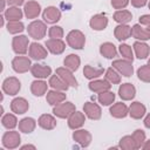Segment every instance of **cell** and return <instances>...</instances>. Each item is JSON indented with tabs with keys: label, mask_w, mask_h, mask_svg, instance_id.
I'll return each instance as SVG.
<instances>
[{
	"label": "cell",
	"mask_w": 150,
	"mask_h": 150,
	"mask_svg": "<svg viewBox=\"0 0 150 150\" xmlns=\"http://www.w3.org/2000/svg\"><path fill=\"white\" fill-rule=\"evenodd\" d=\"M28 35L34 40H41L45 38L47 33V26L41 20H34L32 21L27 27Z\"/></svg>",
	"instance_id": "cell-1"
},
{
	"label": "cell",
	"mask_w": 150,
	"mask_h": 150,
	"mask_svg": "<svg viewBox=\"0 0 150 150\" xmlns=\"http://www.w3.org/2000/svg\"><path fill=\"white\" fill-rule=\"evenodd\" d=\"M67 43L73 49H82L86 45V36L79 29H73L67 34Z\"/></svg>",
	"instance_id": "cell-2"
},
{
	"label": "cell",
	"mask_w": 150,
	"mask_h": 150,
	"mask_svg": "<svg viewBox=\"0 0 150 150\" xmlns=\"http://www.w3.org/2000/svg\"><path fill=\"white\" fill-rule=\"evenodd\" d=\"M28 45H29V40L26 35H16L12 40L13 52L18 55H25L29 49Z\"/></svg>",
	"instance_id": "cell-3"
},
{
	"label": "cell",
	"mask_w": 150,
	"mask_h": 150,
	"mask_svg": "<svg viewBox=\"0 0 150 150\" xmlns=\"http://www.w3.org/2000/svg\"><path fill=\"white\" fill-rule=\"evenodd\" d=\"M12 68H13V70H14L15 73L23 74V73L30 70V68H32L30 59L27 57V56H23V55L15 56V57L12 60Z\"/></svg>",
	"instance_id": "cell-4"
},
{
	"label": "cell",
	"mask_w": 150,
	"mask_h": 150,
	"mask_svg": "<svg viewBox=\"0 0 150 150\" xmlns=\"http://www.w3.org/2000/svg\"><path fill=\"white\" fill-rule=\"evenodd\" d=\"M21 89V82L15 76H9L2 82V90L9 96H15Z\"/></svg>",
	"instance_id": "cell-5"
},
{
	"label": "cell",
	"mask_w": 150,
	"mask_h": 150,
	"mask_svg": "<svg viewBox=\"0 0 150 150\" xmlns=\"http://www.w3.org/2000/svg\"><path fill=\"white\" fill-rule=\"evenodd\" d=\"M121 75L125 77H130L134 74V67H132V61H129L127 59H118L112 61L111 64Z\"/></svg>",
	"instance_id": "cell-6"
},
{
	"label": "cell",
	"mask_w": 150,
	"mask_h": 150,
	"mask_svg": "<svg viewBox=\"0 0 150 150\" xmlns=\"http://www.w3.org/2000/svg\"><path fill=\"white\" fill-rule=\"evenodd\" d=\"M75 104L71 102H62L57 105H54L53 108V114L59 117V118H68L74 111H75Z\"/></svg>",
	"instance_id": "cell-7"
},
{
	"label": "cell",
	"mask_w": 150,
	"mask_h": 150,
	"mask_svg": "<svg viewBox=\"0 0 150 150\" xmlns=\"http://www.w3.org/2000/svg\"><path fill=\"white\" fill-rule=\"evenodd\" d=\"M21 143V137L18 131H14L13 129L9 131H6L2 136V145L7 149H16Z\"/></svg>",
	"instance_id": "cell-8"
},
{
	"label": "cell",
	"mask_w": 150,
	"mask_h": 150,
	"mask_svg": "<svg viewBox=\"0 0 150 150\" xmlns=\"http://www.w3.org/2000/svg\"><path fill=\"white\" fill-rule=\"evenodd\" d=\"M83 111H84V115L88 118L94 120V121L100 120L101 116H102L101 107L97 103H94V102H86L83 104Z\"/></svg>",
	"instance_id": "cell-9"
},
{
	"label": "cell",
	"mask_w": 150,
	"mask_h": 150,
	"mask_svg": "<svg viewBox=\"0 0 150 150\" xmlns=\"http://www.w3.org/2000/svg\"><path fill=\"white\" fill-rule=\"evenodd\" d=\"M42 19L47 23H56L61 19V11L55 6H48L42 12Z\"/></svg>",
	"instance_id": "cell-10"
},
{
	"label": "cell",
	"mask_w": 150,
	"mask_h": 150,
	"mask_svg": "<svg viewBox=\"0 0 150 150\" xmlns=\"http://www.w3.org/2000/svg\"><path fill=\"white\" fill-rule=\"evenodd\" d=\"M91 138H93L91 134L88 130H84V129H76L73 132V139L83 148H87V146L90 145Z\"/></svg>",
	"instance_id": "cell-11"
},
{
	"label": "cell",
	"mask_w": 150,
	"mask_h": 150,
	"mask_svg": "<svg viewBox=\"0 0 150 150\" xmlns=\"http://www.w3.org/2000/svg\"><path fill=\"white\" fill-rule=\"evenodd\" d=\"M29 109V103L25 97H15L11 102V110L16 115H22Z\"/></svg>",
	"instance_id": "cell-12"
},
{
	"label": "cell",
	"mask_w": 150,
	"mask_h": 150,
	"mask_svg": "<svg viewBox=\"0 0 150 150\" xmlns=\"http://www.w3.org/2000/svg\"><path fill=\"white\" fill-rule=\"evenodd\" d=\"M28 54H29V56H30L32 59L39 61V60L46 59L47 55H48V52H47V49H46L42 45H40V43H38V42H33V43L29 45Z\"/></svg>",
	"instance_id": "cell-13"
},
{
	"label": "cell",
	"mask_w": 150,
	"mask_h": 150,
	"mask_svg": "<svg viewBox=\"0 0 150 150\" xmlns=\"http://www.w3.org/2000/svg\"><path fill=\"white\" fill-rule=\"evenodd\" d=\"M30 73L36 79H47V77H50L52 76V68L47 64H40V63H35V64H32V68H30Z\"/></svg>",
	"instance_id": "cell-14"
},
{
	"label": "cell",
	"mask_w": 150,
	"mask_h": 150,
	"mask_svg": "<svg viewBox=\"0 0 150 150\" xmlns=\"http://www.w3.org/2000/svg\"><path fill=\"white\" fill-rule=\"evenodd\" d=\"M46 47L52 54L60 55L66 49V42L62 41V39H48L46 41Z\"/></svg>",
	"instance_id": "cell-15"
},
{
	"label": "cell",
	"mask_w": 150,
	"mask_h": 150,
	"mask_svg": "<svg viewBox=\"0 0 150 150\" xmlns=\"http://www.w3.org/2000/svg\"><path fill=\"white\" fill-rule=\"evenodd\" d=\"M56 74L69 86V87H74L77 88V80L75 79V76L73 75V71L66 67H59L56 68Z\"/></svg>",
	"instance_id": "cell-16"
},
{
	"label": "cell",
	"mask_w": 150,
	"mask_h": 150,
	"mask_svg": "<svg viewBox=\"0 0 150 150\" xmlns=\"http://www.w3.org/2000/svg\"><path fill=\"white\" fill-rule=\"evenodd\" d=\"M89 26L94 30H103L108 26V18L105 14H95L89 21Z\"/></svg>",
	"instance_id": "cell-17"
},
{
	"label": "cell",
	"mask_w": 150,
	"mask_h": 150,
	"mask_svg": "<svg viewBox=\"0 0 150 150\" xmlns=\"http://www.w3.org/2000/svg\"><path fill=\"white\" fill-rule=\"evenodd\" d=\"M136 95V88L134 84L127 82L120 86L118 88V96L123 101H131Z\"/></svg>",
	"instance_id": "cell-18"
},
{
	"label": "cell",
	"mask_w": 150,
	"mask_h": 150,
	"mask_svg": "<svg viewBox=\"0 0 150 150\" xmlns=\"http://www.w3.org/2000/svg\"><path fill=\"white\" fill-rule=\"evenodd\" d=\"M40 12H41V6H40V4L38 1L30 0V1L26 2L25 6H23V13L27 16V19H35V18H38Z\"/></svg>",
	"instance_id": "cell-19"
},
{
	"label": "cell",
	"mask_w": 150,
	"mask_h": 150,
	"mask_svg": "<svg viewBox=\"0 0 150 150\" xmlns=\"http://www.w3.org/2000/svg\"><path fill=\"white\" fill-rule=\"evenodd\" d=\"M46 101L50 105H57L66 101V94H64V91H60V90H55V89L49 90L46 94Z\"/></svg>",
	"instance_id": "cell-20"
},
{
	"label": "cell",
	"mask_w": 150,
	"mask_h": 150,
	"mask_svg": "<svg viewBox=\"0 0 150 150\" xmlns=\"http://www.w3.org/2000/svg\"><path fill=\"white\" fill-rule=\"evenodd\" d=\"M86 122V116L81 111H74L69 117H68V127L73 130L80 129Z\"/></svg>",
	"instance_id": "cell-21"
},
{
	"label": "cell",
	"mask_w": 150,
	"mask_h": 150,
	"mask_svg": "<svg viewBox=\"0 0 150 150\" xmlns=\"http://www.w3.org/2000/svg\"><path fill=\"white\" fill-rule=\"evenodd\" d=\"M109 112L115 118H124V117H127L129 115V108L127 107L125 103L117 102V103H115V104H112L110 107Z\"/></svg>",
	"instance_id": "cell-22"
},
{
	"label": "cell",
	"mask_w": 150,
	"mask_h": 150,
	"mask_svg": "<svg viewBox=\"0 0 150 150\" xmlns=\"http://www.w3.org/2000/svg\"><path fill=\"white\" fill-rule=\"evenodd\" d=\"M89 89L93 91V93H103V91H107V90H110L111 88V83L108 81V80H93L89 82L88 84Z\"/></svg>",
	"instance_id": "cell-23"
},
{
	"label": "cell",
	"mask_w": 150,
	"mask_h": 150,
	"mask_svg": "<svg viewBox=\"0 0 150 150\" xmlns=\"http://www.w3.org/2000/svg\"><path fill=\"white\" fill-rule=\"evenodd\" d=\"M146 112V108L143 103L136 101V102H132L129 107V115L131 116V118L134 120H141Z\"/></svg>",
	"instance_id": "cell-24"
},
{
	"label": "cell",
	"mask_w": 150,
	"mask_h": 150,
	"mask_svg": "<svg viewBox=\"0 0 150 150\" xmlns=\"http://www.w3.org/2000/svg\"><path fill=\"white\" fill-rule=\"evenodd\" d=\"M114 35L118 41H125L131 36V27L128 26L127 23H120L118 26L115 27Z\"/></svg>",
	"instance_id": "cell-25"
},
{
	"label": "cell",
	"mask_w": 150,
	"mask_h": 150,
	"mask_svg": "<svg viewBox=\"0 0 150 150\" xmlns=\"http://www.w3.org/2000/svg\"><path fill=\"white\" fill-rule=\"evenodd\" d=\"M132 47H134L136 57L139 59V60L146 59L149 56V54H150V47L144 41H135Z\"/></svg>",
	"instance_id": "cell-26"
},
{
	"label": "cell",
	"mask_w": 150,
	"mask_h": 150,
	"mask_svg": "<svg viewBox=\"0 0 150 150\" xmlns=\"http://www.w3.org/2000/svg\"><path fill=\"white\" fill-rule=\"evenodd\" d=\"M38 124L45 130H53L56 127V118L50 114H42L38 120Z\"/></svg>",
	"instance_id": "cell-27"
},
{
	"label": "cell",
	"mask_w": 150,
	"mask_h": 150,
	"mask_svg": "<svg viewBox=\"0 0 150 150\" xmlns=\"http://www.w3.org/2000/svg\"><path fill=\"white\" fill-rule=\"evenodd\" d=\"M47 89H48L47 82H45L41 79H38V80H35V81H33L30 83V91H32V94L34 96L40 97V96L45 95L47 93Z\"/></svg>",
	"instance_id": "cell-28"
},
{
	"label": "cell",
	"mask_w": 150,
	"mask_h": 150,
	"mask_svg": "<svg viewBox=\"0 0 150 150\" xmlns=\"http://www.w3.org/2000/svg\"><path fill=\"white\" fill-rule=\"evenodd\" d=\"M131 36L139 41L150 40V32L146 28H143L139 23H136L131 27Z\"/></svg>",
	"instance_id": "cell-29"
},
{
	"label": "cell",
	"mask_w": 150,
	"mask_h": 150,
	"mask_svg": "<svg viewBox=\"0 0 150 150\" xmlns=\"http://www.w3.org/2000/svg\"><path fill=\"white\" fill-rule=\"evenodd\" d=\"M100 53L105 59H114L117 56V49L116 46L111 42H104L100 46Z\"/></svg>",
	"instance_id": "cell-30"
},
{
	"label": "cell",
	"mask_w": 150,
	"mask_h": 150,
	"mask_svg": "<svg viewBox=\"0 0 150 150\" xmlns=\"http://www.w3.org/2000/svg\"><path fill=\"white\" fill-rule=\"evenodd\" d=\"M36 127V121L33 117H25L19 121V130L23 134H30Z\"/></svg>",
	"instance_id": "cell-31"
},
{
	"label": "cell",
	"mask_w": 150,
	"mask_h": 150,
	"mask_svg": "<svg viewBox=\"0 0 150 150\" xmlns=\"http://www.w3.org/2000/svg\"><path fill=\"white\" fill-rule=\"evenodd\" d=\"M48 84L53 88V89H55V90H60V91H67L68 90V88H69V86L57 75V74H55V75H52L50 77H49V81H48Z\"/></svg>",
	"instance_id": "cell-32"
},
{
	"label": "cell",
	"mask_w": 150,
	"mask_h": 150,
	"mask_svg": "<svg viewBox=\"0 0 150 150\" xmlns=\"http://www.w3.org/2000/svg\"><path fill=\"white\" fill-rule=\"evenodd\" d=\"M22 15H23V12L22 9H20L19 7L16 6H11L8 7L6 11H5V19L7 21H18L20 19H22Z\"/></svg>",
	"instance_id": "cell-33"
},
{
	"label": "cell",
	"mask_w": 150,
	"mask_h": 150,
	"mask_svg": "<svg viewBox=\"0 0 150 150\" xmlns=\"http://www.w3.org/2000/svg\"><path fill=\"white\" fill-rule=\"evenodd\" d=\"M63 64H64L66 68L70 69L71 71H76V70L79 69L80 64H81V59H80V56L76 55V54H69L68 56L64 57Z\"/></svg>",
	"instance_id": "cell-34"
},
{
	"label": "cell",
	"mask_w": 150,
	"mask_h": 150,
	"mask_svg": "<svg viewBox=\"0 0 150 150\" xmlns=\"http://www.w3.org/2000/svg\"><path fill=\"white\" fill-rule=\"evenodd\" d=\"M103 73H104L103 68H96V67H93V66H89V64L84 66V68H83V75L88 80L97 79L101 75H103Z\"/></svg>",
	"instance_id": "cell-35"
},
{
	"label": "cell",
	"mask_w": 150,
	"mask_h": 150,
	"mask_svg": "<svg viewBox=\"0 0 150 150\" xmlns=\"http://www.w3.org/2000/svg\"><path fill=\"white\" fill-rule=\"evenodd\" d=\"M114 20L118 23H128L132 19V14L130 11L127 9H118L114 13Z\"/></svg>",
	"instance_id": "cell-36"
},
{
	"label": "cell",
	"mask_w": 150,
	"mask_h": 150,
	"mask_svg": "<svg viewBox=\"0 0 150 150\" xmlns=\"http://www.w3.org/2000/svg\"><path fill=\"white\" fill-rule=\"evenodd\" d=\"M115 94L110 90L103 91V93H98L97 95V101L102 104V105H110L112 104V102L115 101Z\"/></svg>",
	"instance_id": "cell-37"
},
{
	"label": "cell",
	"mask_w": 150,
	"mask_h": 150,
	"mask_svg": "<svg viewBox=\"0 0 150 150\" xmlns=\"http://www.w3.org/2000/svg\"><path fill=\"white\" fill-rule=\"evenodd\" d=\"M105 80H108L111 84H120L121 83V74L114 68V67H110L105 70Z\"/></svg>",
	"instance_id": "cell-38"
},
{
	"label": "cell",
	"mask_w": 150,
	"mask_h": 150,
	"mask_svg": "<svg viewBox=\"0 0 150 150\" xmlns=\"http://www.w3.org/2000/svg\"><path fill=\"white\" fill-rule=\"evenodd\" d=\"M118 148H121V149H123V150H135V149H137L136 143H135V141H134V138H132L131 135L123 136V137L120 139Z\"/></svg>",
	"instance_id": "cell-39"
},
{
	"label": "cell",
	"mask_w": 150,
	"mask_h": 150,
	"mask_svg": "<svg viewBox=\"0 0 150 150\" xmlns=\"http://www.w3.org/2000/svg\"><path fill=\"white\" fill-rule=\"evenodd\" d=\"M1 123H2V125H4L6 129L12 130V129H14V128L18 125V118H16V116L13 115V114H6V115L2 116Z\"/></svg>",
	"instance_id": "cell-40"
},
{
	"label": "cell",
	"mask_w": 150,
	"mask_h": 150,
	"mask_svg": "<svg viewBox=\"0 0 150 150\" xmlns=\"http://www.w3.org/2000/svg\"><path fill=\"white\" fill-rule=\"evenodd\" d=\"M23 29H25V25L20 20L7 22V30L11 34H19V33L23 32Z\"/></svg>",
	"instance_id": "cell-41"
},
{
	"label": "cell",
	"mask_w": 150,
	"mask_h": 150,
	"mask_svg": "<svg viewBox=\"0 0 150 150\" xmlns=\"http://www.w3.org/2000/svg\"><path fill=\"white\" fill-rule=\"evenodd\" d=\"M137 76H138V79L141 81L146 82V83H150V66L149 64L141 66L137 69Z\"/></svg>",
	"instance_id": "cell-42"
},
{
	"label": "cell",
	"mask_w": 150,
	"mask_h": 150,
	"mask_svg": "<svg viewBox=\"0 0 150 150\" xmlns=\"http://www.w3.org/2000/svg\"><path fill=\"white\" fill-rule=\"evenodd\" d=\"M132 138H134V141H135V143H136V146H137V149H139V148H142L143 146V144H144V142H145V132L142 130V129H136L134 132H132Z\"/></svg>",
	"instance_id": "cell-43"
},
{
	"label": "cell",
	"mask_w": 150,
	"mask_h": 150,
	"mask_svg": "<svg viewBox=\"0 0 150 150\" xmlns=\"http://www.w3.org/2000/svg\"><path fill=\"white\" fill-rule=\"evenodd\" d=\"M118 49H120L121 55H122L124 59H127V60H129V61H132V60H134V52H132V48H131L129 45H127V43H121L120 47H118Z\"/></svg>",
	"instance_id": "cell-44"
},
{
	"label": "cell",
	"mask_w": 150,
	"mask_h": 150,
	"mask_svg": "<svg viewBox=\"0 0 150 150\" xmlns=\"http://www.w3.org/2000/svg\"><path fill=\"white\" fill-rule=\"evenodd\" d=\"M63 34H64V32H63L62 27H60V26H52L48 29V35L50 39H62Z\"/></svg>",
	"instance_id": "cell-45"
},
{
	"label": "cell",
	"mask_w": 150,
	"mask_h": 150,
	"mask_svg": "<svg viewBox=\"0 0 150 150\" xmlns=\"http://www.w3.org/2000/svg\"><path fill=\"white\" fill-rule=\"evenodd\" d=\"M130 0H111V6L115 9H123L129 5Z\"/></svg>",
	"instance_id": "cell-46"
},
{
	"label": "cell",
	"mask_w": 150,
	"mask_h": 150,
	"mask_svg": "<svg viewBox=\"0 0 150 150\" xmlns=\"http://www.w3.org/2000/svg\"><path fill=\"white\" fill-rule=\"evenodd\" d=\"M139 25L148 27L150 25V14H144V15L139 16Z\"/></svg>",
	"instance_id": "cell-47"
},
{
	"label": "cell",
	"mask_w": 150,
	"mask_h": 150,
	"mask_svg": "<svg viewBox=\"0 0 150 150\" xmlns=\"http://www.w3.org/2000/svg\"><path fill=\"white\" fill-rule=\"evenodd\" d=\"M130 2H131V5H132L134 7H136V8H142V7H144V6L146 5L148 0H130Z\"/></svg>",
	"instance_id": "cell-48"
},
{
	"label": "cell",
	"mask_w": 150,
	"mask_h": 150,
	"mask_svg": "<svg viewBox=\"0 0 150 150\" xmlns=\"http://www.w3.org/2000/svg\"><path fill=\"white\" fill-rule=\"evenodd\" d=\"M7 2H8L9 6H16V7H19V6H21L25 2V0H7Z\"/></svg>",
	"instance_id": "cell-49"
},
{
	"label": "cell",
	"mask_w": 150,
	"mask_h": 150,
	"mask_svg": "<svg viewBox=\"0 0 150 150\" xmlns=\"http://www.w3.org/2000/svg\"><path fill=\"white\" fill-rule=\"evenodd\" d=\"M143 123H144V127H145V128L150 129V114H148V115L145 116V118H144Z\"/></svg>",
	"instance_id": "cell-50"
},
{
	"label": "cell",
	"mask_w": 150,
	"mask_h": 150,
	"mask_svg": "<svg viewBox=\"0 0 150 150\" xmlns=\"http://www.w3.org/2000/svg\"><path fill=\"white\" fill-rule=\"evenodd\" d=\"M142 148H143L144 150H150V139H149V141H145Z\"/></svg>",
	"instance_id": "cell-51"
},
{
	"label": "cell",
	"mask_w": 150,
	"mask_h": 150,
	"mask_svg": "<svg viewBox=\"0 0 150 150\" xmlns=\"http://www.w3.org/2000/svg\"><path fill=\"white\" fill-rule=\"evenodd\" d=\"M21 149H22V150H25V149H33V150H35V145L26 144V145H22V146H21Z\"/></svg>",
	"instance_id": "cell-52"
},
{
	"label": "cell",
	"mask_w": 150,
	"mask_h": 150,
	"mask_svg": "<svg viewBox=\"0 0 150 150\" xmlns=\"http://www.w3.org/2000/svg\"><path fill=\"white\" fill-rule=\"evenodd\" d=\"M1 1V11L5 9V0H0Z\"/></svg>",
	"instance_id": "cell-53"
},
{
	"label": "cell",
	"mask_w": 150,
	"mask_h": 150,
	"mask_svg": "<svg viewBox=\"0 0 150 150\" xmlns=\"http://www.w3.org/2000/svg\"><path fill=\"white\" fill-rule=\"evenodd\" d=\"M146 29H148V30H149V32H150V25H149V26H148V27H146Z\"/></svg>",
	"instance_id": "cell-54"
},
{
	"label": "cell",
	"mask_w": 150,
	"mask_h": 150,
	"mask_svg": "<svg viewBox=\"0 0 150 150\" xmlns=\"http://www.w3.org/2000/svg\"><path fill=\"white\" fill-rule=\"evenodd\" d=\"M148 64L150 66V57H149V60H148Z\"/></svg>",
	"instance_id": "cell-55"
},
{
	"label": "cell",
	"mask_w": 150,
	"mask_h": 150,
	"mask_svg": "<svg viewBox=\"0 0 150 150\" xmlns=\"http://www.w3.org/2000/svg\"><path fill=\"white\" fill-rule=\"evenodd\" d=\"M148 6H149V9H150V1H149V4H148Z\"/></svg>",
	"instance_id": "cell-56"
}]
</instances>
